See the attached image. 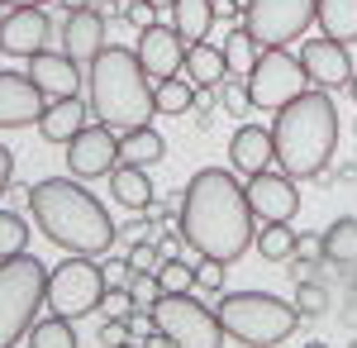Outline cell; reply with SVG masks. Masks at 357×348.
I'll list each match as a JSON object with an SVG mask.
<instances>
[{
  "label": "cell",
  "instance_id": "cell-54",
  "mask_svg": "<svg viewBox=\"0 0 357 348\" xmlns=\"http://www.w3.org/2000/svg\"><path fill=\"white\" fill-rule=\"evenodd\" d=\"M348 348H357V344H348Z\"/></svg>",
  "mask_w": 357,
  "mask_h": 348
},
{
  "label": "cell",
  "instance_id": "cell-47",
  "mask_svg": "<svg viewBox=\"0 0 357 348\" xmlns=\"http://www.w3.org/2000/svg\"><path fill=\"white\" fill-rule=\"evenodd\" d=\"M62 10H86V5H96V0H57Z\"/></svg>",
  "mask_w": 357,
  "mask_h": 348
},
{
  "label": "cell",
  "instance_id": "cell-14",
  "mask_svg": "<svg viewBox=\"0 0 357 348\" xmlns=\"http://www.w3.org/2000/svg\"><path fill=\"white\" fill-rule=\"evenodd\" d=\"M296 57H301L310 86L338 91V86L353 81V57H348V43H338V38H305Z\"/></svg>",
  "mask_w": 357,
  "mask_h": 348
},
{
  "label": "cell",
  "instance_id": "cell-4",
  "mask_svg": "<svg viewBox=\"0 0 357 348\" xmlns=\"http://www.w3.org/2000/svg\"><path fill=\"white\" fill-rule=\"evenodd\" d=\"M86 86H91V115L100 124H110L114 134H129L138 124H148L158 115V101H153V81L143 72L138 53L119 48V43H105L100 53L86 62Z\"/></svg>",
  "mask_w": 357,
  "mask_h": 348
},
{
  "label": "cell",
  "instance_id": "cell-9",
  "mask_svg": "<svg viewBox=\"0 0 357 348\" xmlns=\"http://www.w3.org/2000/svg\"><path fill=\"white\" fill-rule=\"evenodd\" d=\"M305 86H310V77H305L301 57H291L286 48H262L252 72H248V106L276 115L286 101H296Z\"/></svg>",
  "mask_w": 357,
  "mask_h": 348
},
{
  "label": "cell",
  "instance_id": "cell-42",
  "mask_svg": "<svg viewBox=\"0 0 357 348\" xmlns=\"http://www.w3.org/2000/svg\"><path fill=\"white\" fill-rule=\"evenodd\" d=\"M10 177H15V153H10V148L0 143V196L10 191Z\"/></svg>",
  "mask_w": 357,
  "mask_h": 348
},
{
  "label": "cell",
  "instance_id": "cell-31",
  "mask_svg": "<svg viewBox=\"0 0 357 348\" xmlns=\"http://www.w3.org/2000/svg\"><path fill=\"white\" fill-rule=\"evenodd\" d=\"M153 277H158L162 291H191V287H195V268H191V263H181V258H162Z\"/></svg>",
  "mask_w": 357,
  "mask_h": 348
},
{
  "label": "cell",
  "instance_id": "cell-55",
  "mask_svg": "<svg viewBox=\"0 0 357 348\" xmlns=\"http://www.w3.org/2000/svg\"><path fill=\"white\" fill-rule=\"evenodd\" d=\"M0 15H5V10H0Z\"/></svg>",
  "mask_w": 357,
  "mask_h": 348
},
{
  "label": "cell",
  "instance_id": "cell-33",
  "mask_svg": "<svg viewBox=\"0 0 357 348\" xmlns=\"http://www.w3.org/2000/svg\"><path fill=\"white\" fill-rule=\"evenodd\" d=\"M296 310L310 315V320L324 315V310H329V291H324L319 282H301V287H296Z\"/></svg>",
  "mask_w": 357,
  "mask_h": 348
},
{
  "label": "cell",
  "instance_id": "cell-41",
  "mask_svg": "<svg viewBox=\"0 0 357 348\" xmlns=\"http://www.w3.org/2000/svg\"><path fill=\"white\" fill-rule=\"evenodd\" d=\"M100 344H110V348L129 344V320H105V329H100Z\"/></svg>",
  "mask_w": 357,
  "mask_h": 348
},
{
  "label": "cell",
  "instance_id": "cell-1",
  "mask_svg": "<svg viewBox=\"0 0 357 348\" xmlns=\"http://www.w3.org/2000/svg\"><path fill=\"white\" fill-rule=\"evenodd\" d=\"M181 243L200 258L215 263H238L252 239H257V215L243 196V182L224 167H200L186 191H181V215H176Z\"/></svg>",
  "mask_w": 357,
  "mask_h": 348
},
{
  "label": "cell",
  "instance_id": "cell-53",
  "mask_svg": "<svg viewBox=\"0 0 357 348\" xmlns=\"http://www.w3.org/2000/svg\"><path fill=\"white\" fill-rule=\"evenodd\" d=\"M305 348H324V344H305Z\"/></svg>",
  "mask_w": 357,
  "mask_h": 348
},
{
  "label": "cell",
  "instance_id": "cell-6",
  "mask_svg": "<svg viewBox=\"0 0 357 348\" xmlns=\"http://www.w3.org/2000/svg\"><path fill=\"white\" fill-rule=\"evenodd\" d=\"M43 291H48V268L33 253L0 258V348L29 339V329L43 310Z\"/></svg>",
  "mask_w": 357,
  "mask_h": 348
},
{
  "label": "cell",
  "instance_id": "cell-50",
  "mask_svg": "<svg viewBox=\"0 0 357 348\" xmlns=\"http://www.w3.org/2000/svg\"><path fill=\"white\" fill-rule=\"evenodd\" d=\"M110 10H124V0H110Z\"/></svg>",
  "mask_w": 357,
  "mask_h": 348
},
{
  "label": "cell",
  "instance_id": "cell-18",
  "mask_svg": "<svg viewBox=\"0 0 357 348\" xmlns=\"http://www.w3.org/2000/svg\"><path fill=\"white\" fill-rule=\"evenodd\" d=\"M100 48H105V15H100L96 5H86V10H67V24H62V53L86 67Z\"/></svg>",
  "mask_w": 357,
  "mask_h": 348
},
{
  "label": "cell",
  "instance_id": "cell-17",
  "mask_svg": "<svg viewBox=\"0 0 357 348\" xmlns=\"http://www.w3.org/2000/svg\"><path fill=\"white\" fill-rule=\"evenodd\" d=\"M29 77L33 86L43 91V101H62V96H82V62H72L67 53H53V48H43V53L29 57Z\"/></svg>",
  "mask_w": 357,
  "mask_h": 348
},
{
  "label": "cell",
  "instance_id": "cell-12",
  "mask_svg": "<svg viewBox=\"0 0 357 348\" xmlns=\"http://www.w3.org/2000/svg\"><path fill=\"white\" fill-rule=\"evenodd\" d=\"M53 43V20L43 5H20L0 15V53L10 57H33Z\"/></svg>",
  "mask_w": 357,
  "mask_h": 348
},
{
  "label": "cell",
  "instance_id": "cell-51",
  "mask_svg": "<svg viewBox=\"0 0 357 348\" xmlns=\"http://www.w3.org/2000/svg\"><path fill=\"white\" fill-rule=\"evenodd\" d=\"M119 348H143V344H134V339H129V344H119Z\"/></svg>",
  "mask_w": 357,
  "mask_h": 348
},
{
  "label": "cell",
  "instance_id": "cell-52",
  "mask_svg": "<svg viewBox=\"0 0 357 348\" xmlns=\"http://www.w3.org/2000/svg\"><path fill=\"white\" fill-rule=\"evenodd\" d=\"M353 296H357V272H353Z\"/></svg>",
  "mask_w": 357,
  "mask_h": 348
},
{
  "label": "cell",
  "instance_id": "cell-44",
  "mask_svg": "<svg viewBox=\"0 0 357 348\" xmlns=\"http://www.w3.org/2000/svg\"><path fill=\"white\" fill-rule=\"evenodd\" d=\"M243 15V0H215V20H238Z\"/></svg>",
  "mask_w": 357,
  "mask_h": 348
},
{
  "label": "cell",
  "instance_id": "cell-23",
  "mask_svg": "<svg viewBox=\"0 0 357 348\" xmlns=\"http://www.w3.org/2000/svg\"><path fill=\"white\" fill-rule=\"evenodd\" d=\"M181 77L191 81V86H220L229 77L224 48H215V43H191L186 48V62H181Z\"/></svg>",
  "mask_w": 357,
  "mask_h": 348
},
{
  "label": "cell",
  "instance_id": "cell-30",
  "mask_svg": "<svg viewBox=\"0 0 357 348\" xmlns=\"http://www.w3.org/2000/svg\"><path fill=\"white\" fill-rule=\"evenodd\" d=\"M257 43H252V34H248L243 24L234 29L229 38H224V62H229V77H248L252 72V62H257Z\"/></svg>",
  "mask_w": 357,
  "mask_h": 348
},
{
  "label": "cell",
  "instance_id": "cell-8",
  "mask_svg": "<svg viewBox=\"0 0 357 348\" xmlns=\"http://www.w3.org/2000/svg\"><path fill=\"white\" fill-rule=\"evenodd\" d=\"M105 268L86 253H72L67 263H57L48 272V291H43V310L62 315V320H82L91 310H100V296H105Z\"/></svg>",
  "mask_w": 357,
  "mask_h": 348
},
{
  "label": "cell",
  "instance_id": "cell-38",
  "mask_svg": "<svg viewBox=\"0 0 357 348\" xmlns=\"http://www.w3.org/2000/svg\"><path fill=\"white\" fill-rule=\"evenodd\" d=\"M153 15H158V5H148V0H124V20H129L134 29H148V24H158Z\"/></svg>",
  "mask_w": 357,
  "mask_h": 348
},
{
  "label": "cell",
  "instance_id": "cell-22",
  "mask_svg": "<svg viewBox=\"0 0 357 348\" xmlns=\"http://www.w3.org/2000/svg\"><path fill=\"white\" fill-rule=\"evenodd\" d=\"M110 196L124 205V210H148L153 205V182H148V167H129V162H119L110 172Z\"/></svg>",
  "mask_w": 357,
  "mask_h": 348
},
{
  "label": "cell",
  "instance_id": "cell-13",
  "mask_svg": "<svg viewBox=\"0 0 357 348\" xmlns=\"http://www.w3.org/2000/svg\"><path fill=\"white\" fill-rule=\"evenodd\" d=\"M243 196H248V205H252V215H257L262 224H272V219H296V210H301L296 177H286L281 167H267V172L248 177Z\"/></svg>",
  "mask_w": 357,
  "mask_h": 348
},
{
  "label": "cell",
  "instance_id": "cell-3",
  "mask_svg": "<svg viewBox=\"0 0 357 348\" xmlns=\"http://www.w3.org/2000/svg\"><path fill=\"white\" fill-rule=\"evenodd\" d=\"M272 148L276 167L296 182L329 172L338 148V106L324 86H305L296 101H286L272 115Z\"/></svg>",
  "mask_w": 357,
  "mask_h": 348
},
{
  "label": "cell",
  "instance_id": "cell-24",
  "mask_svg": "<svg viewBox=\"0 0 357 348\" xmlns=\"http://www.w3.org/2000/svg\"><path fill=\"white\" fill-rule=\"evenodd\" d=\"M162 158H167V143L153 124H138L129 134H119V162H129V167H153V162H162Z\"/></svg>",
  "mask_w": 357,
  "mask_h": 348
},
{
  "label": "cell",
  "instance_id": "cell-15",
  "mask_svg": "<svg viewBox=\"0 0 357 348\" xmlns=\"http://www.w3.org/2000/svg\"><path fill=\"white\" fill-rule=\"evenodd\" d=\"M138 62H143V72H148V81L158 86V81L176 77L181 72V62H186V43H181V34L172 24H148L138 29Z\"/></svg>",
  "mask_w": 357,
  "mask_h": 348
},
{
  "label": "cell",
  "instance_id": "cell-35",
  "mask_svg": "<svg viewBox=\"0 0 357 348\" xmlns=\"http://www.w3.org/2000/svg\"><path fill=\"white\" fill-rule=\"evenodd\" d=\"M158 263H162V253H158V243L138 239L134 248H129V268H134V272H158Z\"/></svg>",
  "mask_w": 357,
  "mask_h": 348
},
{
  "label": "cell",
  "instance_id": "cell-37",
  "mask_svg": "<svg viewBox=\"0 0 357 348\" xmlns=\"http://www.w3.org/2000/svg\"><path fill=\"white\" fill-rule=\"evenodd\" d=\"M195 287H205V291H224V263L205 258V263L195 268Z\"/></svg>",
  "mask_w": 357,
  "mask_h": 348
},
{
  "label": "cell",
  "instance_id": "cell-2",
  "mask_svg": "<svg viewBox=\"0 0 357 348\" xmlns=\"http://www.w3.org/2000/svg\"><path fill=\"white\" fill-rule=\"evenodd\" d=\"M29 215L48 243L67 248V253H86V258L110 253L114 234H119L110 210L77 177H48L38 187H29Z\"/></svg>",
  "mask_w": 357,
  "mask_h": 348
},
{
  "label": "cell",
  "instance_id": "cell-10",
  "mask_svg": "<svg viewBox=\"0 0 357 348\" xmlns=\"http://www.w3.org/2000/svg\"><path fill=\"white\" fill-rule=\"evenodd\" d=\"M319 0H248L243 5V29L252 34L257 48H286L314 24Z\"/></svg>",
  "mask_w": 357,
  "mask_h": 348
},
{
  "label": "cell",
  "instance_id": "cell-45",
  "mask_svg": "<svg viewBox=\"0 0 357 348\" xmlns=\"http://www.w3.org/2000/svg\"><path fill=\"white\" fill-rule=\"evenodd\" d=\"M143 234H148V219H129V224H124V239L129 243H138Z\"/></svg>",
  "mask_w": 357,
  "mask_h": 348
},
{
  "label": "cell",
  "instance_id": "cell-25",
  "mask_svg": "<svg viewBox=\"0 0 357 348\" xmlns=\"http://www.w3.org/2000/svg\"><path fill=\"white\" fill-rule=\"evenodd\" d=\"M314 20H319V34L324 38L357 43V0H319L314 5Z\"/></svg>",
  "mask_w": 357,
  "mask_h": 348
},
{
  "label": "cell",
  "instance_id": "cell-21",
  "mask_svg": "<svg viewBox=\"0 0 357 348\" xmlns=\"http://www.w3.org/2000/svg\"><path fill=\"white\" fill-rule=\"evenodd\" d=\"M172 29L181 34V43H205L215 29V0H172Z\"/></svg>",
  "mask_w": 357,
  "mask_h": 348
},
{
  "label": "cell",
  "instance_id": "cell-46",
  "mask_svg": "<svg viewBox=\"0 0 357 348\" xmlns=\"http://www.w3.org/2000/svg\"><path fill=\"white\" fill-rule=\"evenodd\" d=\"M20 5H43V0H0V10H20Z\"/></svg>",
  "mask_w": 357,
  "mask_h": 348
},
{
  "label": "cell",
  "instance_id": "cell-11",
  "mask_svg": "<svg viewBox=\"0 0 357 348\" xmlns=\"http://www.w3.org/2000/svg\"><path fill=\"white\" fill-rule=\"evenodd\" d=\"M67 167H72V177L77 182H96V177H110L114 167H119V134H114L110 124H91L86 119L77 138L67 143Z\"/></svg>",
  "mask_w": 357,
  "mask_h": 348
},
{
  "label": "cell",
  "instance_id": "cell-19",
  "mask_svg": "<svg viewBox=\"0 0 357 348\" xmlns=\"http://www.w3.org/2000/svg\"><path fill=\"white\" fill-rule=\"evenodd\" d=\"M229 162H234V172H243V177L267 172V167L276 162L272 129H262V124H238L234 138H229Z\"/></svg>",
  "mask_w": 357,
  "mask_h": 348
},
{
  "label": "cell",
  "instance_id": "cell-27",
  "mask_svg": "<svg viewBox=\"0 0 357 348\" xmlns=\"http://www.w3.org/2000/svg\"><path fill=\"white\" fill-rule=\"evenodd\" d=\"M324 258L338 263V268H357V219L343 215L324 229Z\"/></svg>",
  "mask_w": 357,
  "mask_h": 348
},
{
  "label": "cell",
  "instance_id": "cell-34",
  "mask_svg": "<svg viewBox=\"0 0 357 348\" xmlns=\"http://www.w3.org/2000/svg\"><path fill=\"white\" fill-rule=\"evenodd\" d=\"M100 310H105V320H129L138 305H134V296H129V287H105Z\"/></svg>",
  "mask_w": 357,
  "mask_h": 348
},
{
  "label": "cell",
  "instance_id": "cell-26",
  "mask_svg": "<svg viewBox=\"0 0 357 348\" xmlns=\"http://www.w3.org/2000/svg\"><path fill=\"white\" fill-rule=\"evenodd\" d=\"M296 239H301V229H291V219H272V224H262L257 229V253L267 258V263H291L296 258Z\"/></svg>",
  "mask_w": 357,
  "mask_h": 348
},
{
  "label": "cell",
  "instance_id": "cell-16",
  "mask_svg": "<svg viewBox=\"0 0 357 348\" xmlns=\"http://www.w3.org/2000/svg\"><path fill=\"white\" fill-rule=\"evenodd\" d=\"M43 91L29 72H0V129H29L43 115Z\"/></svg>",
  "mask_w": 357,
  "mask_h": 348
},
{
  "label": "cell",
  "instance_id": "cell-29",
  "mask_svg": "<svg viewBox=\"0 0 357 348\" xmlns=\"http://www.w3.org/2000/svg\"><path fill=\"white\" fill-rule=\"evenodd\" d=\"M29 348H77L72 320H62V315H43V320H33V329H29Z\"/></svg>",
  "mask_w": 357,
  "mask_h": 348
},
{
  "label": "cell",
  "instance_id": "cell-28",
  "mask_svg": "<svg viewBox=\"0 0 357 348\" xmlns=\"http://www.w3.org/2000/svg\"><path fill=\"white\" fill-rule=\"evenodd\" d=\"M153 101H158V115H191L195 110V86L176 72V77H167V81L153 86Z\"/></svg>",
  "mask_w": 357,
  "mask_h": 348
},
{
  "label": "cell",
  "instance_id": "cell-43",
  "mask_svg": "<svg viewBox=\"0 0 357 348\" xmlns=\"http://www.w3.org/2000/svg\"><path fill=\"white\" fill-rule=\"evenodd\" d=\"M158 253H162V258H176V248H181V229H176V234H158Z\"/></svg>",
  "mask_w": 357,
  "mask_h": 348
},
{
  "label": "cell",
  "instance_id": "cell-36",
  "mask_svg": "<svg viewBox=\"0 0 357 348\" xmlns=\"http://www.w3.org/2000/svg\"><path fill=\"white\" fill-rule=\"evenodd\" d=\"M220 86H224V91H220L224 106H229L234 115H238V119H243V110H252V106H248V86H243V81H234V77H224Z\"/></svg>",
  "mask_w": 357,
  "mask_h": 348
},
{
  "label": "cell",
  "instance_id": "cell-7",
  "mask_svg": "<svg viewBox=\"0 0 357 348\" xmlns=\"http://www.w3.org/2000/svg\"><path fill=\"white\" fill-rule=\"evenodd\" d=\"M153 324L172 348H220L224 324L215 315V305L195 300L191 291H162L153 300Z\"/></svg>",
  "mask_w": 357,
  "mask_h": 348
},
{
  "label": "cell",
  "instance_id": "cell-40",
  "mask_svg": "<svg viewBox=\"0 0 357 348\" xmlns=\"http://www.w3.org/2000/svg\"><path fill=\"white\" fill-rule=\"evenodd\" d=\"M153 334H158L153 310H134V315H129V339H134V344H143V339H153Z\"/></svg>",
  "mask_w": 357,
  "mask_h": 348
},
{
  "label": "cell",
  "instance_id": "cell-48",
  "mask_svg": "<svg viewBox=\"0 0 357 348\" xmlns=\"http://www.w3.org/2000/svg\"><path fill=\"white\" fill-rule=\"evenodd\" d=\"M348 96H353V101H357V72H353V81H348Z\"/></svg>",
  "mask_w": 357,
  "mask_h": 348
},
{
  "label": "cell",
  "instance_id": "cell-32",
  "mask_svg": "<svg viewBox=\"0 0 357 348\" xmlns=\"http://www.w3.org/2000/svg\"><path fill=\"white\" fill-rule=\"evenodd\" d=\"M24 243H29V224L15 210H0V258L24 253Z\"/></svg>",
  "mask_w": 357,
  "mask_h": 348
},
{
  "label": "cell",
  "instance_id": "cell-20",
  "mask_svg": "<svg viewBox=\"0 0 357 348\" xmlns=\"http://www.w3.org/2000/svg\"><path fill=\"white\" fill-rule=\"evenodd\" d=\"M86 115H91V106H86L82 96L48 101V106H43V115H38V134L48 138V143H72V138H77V129L86 124Z\"/></svg>",
  "mask_w": 357,
  "mask_h": 348
},
{
  "label": "cell",
  "instance_id": "cell-5",
  "mask_svg": "<svg viewBox=\"0 0 357 348\" xmlns=\"http://www.w3.org/2000/svg\"><path fill=\"white\" fill-rule=\"evenodd\" d=\"M215 315L224 324V339L243 348H276L296 334V324L305 320L296 310V300H281L272 291H224Z\"/></svg>",
  "mask_w": 357,
  "mask_h": 348
},
{
  "label": "cell",
  "instance_id": "cell-39",
  "mask_svg": "<svg viewBox=\"0 0 357 348\" xmlns=\"http://www.w3.org/2000/svg\"><path fill=\"white\" fill-rule=\"evenodd\" d=\"M324 258V234H301L296 239V263H314Z\"/></svg>",
  "mask_w": 357,
  "mask_h": 348
},
{
  "label": "cell",
  "instance_id": "cell-49",
  "mask_svg": "<svg viewBox=\"0 0 357 348\" xmlns=\"http://www.w3.org/2000/svg\"><path fill=\"white\" fill-rule=\"evenodd\" d=\"M148 5H158V10H162V5H172V0H148Z\"/></svg>",
  "mask_w": 357,
  "mask_h": 348
}]
</instances>
